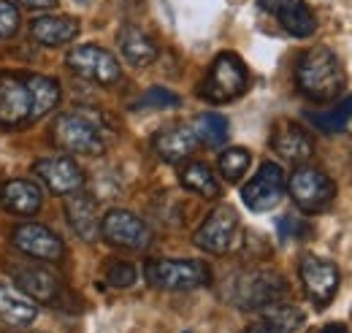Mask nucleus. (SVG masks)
Instances as JSON below:
<instances>
[{"instance_id": "nucleus-1", "label": "nucleus", "mask_w": 352, "mask_h": 333, "mask_svg": "<svg viewBox=\"0 0 352 333\" xmlns=\"http://www.w3.org/2000/svg\"><path fill=\"white\" fill-rule=\"evenodd\" d=\"M296 84L309 100L325 103V100H333L342 95V89L347 84V74L333 49L314 46L301 54V60L296 65Z\"/></svg>"}, {"instance_id": "nucleus-2", "label": "nucleus", "mask_w": 352, "mask_h": 333, "mask_svg": "<svg viewBox=\"0 0 352 333\" xmlns=\"http://www.w3.org/2000/svg\"><path fill=\"white\" fill-rule=\"evenodd\" d=\"M290 292L282 274L271 268H250L233 277L230 282V301L239 309H265L276 301H282Z\"/></svg>"}, {"instance_id": "nucleus-3", "label": "nucleus", "mask_w": 352, "mask_h": 333, "mask_svg": "<svg viewBox=\"0 0 352 333\" xmlns=\"http://www.w3.org/2000/svg\"><path fill=\"white\" fill-rule=\"evenodd\" d=\"M54 144L76 155H100L106 149V133L95 114L68 111L54 120Z\"/></svg>"}, {"instance_id": "nucleus-4", "label": "nucleus", "mask_w": 352, "mask_h": 333, "mask_svg": "<svg viewBox=\"0 0 352 333\" xmlns=\"http://www.w3.org/2000/svg\"><path fill=\"white\" fill-rule=\"evenodd\" d=\"M250 87V71L244 60L233 52H222L214 57L206 79L201 82V98L209 103H230L241 98Z\"/></svg>"}, {"instance_id": "nucleus-5", "label": "nucleus", "mask_w": 352, "mask_h": 333, "mask_svg": "<svg viewBox=\"0 0 352 333\" xmlns=\"http://www.w3.org/2000/svg\"><path fill=\"white\" fill-rule=\"evenodd\" d=\"M144 277L157 290L184 292L206 288L212 282V268L204 260H149Z\"/></svg>"}, {"instance_id": "nucleus-6", "label": "nucleus", "mask_w": 352, "mask_h": 333, "mask_svg": "<svg viewBox=\"0 0 352 333\" xmlns=\"http://www.w3.org/2000/svg\"><path fill=\"white\" fill-rule=\"evenodd\" d=\"M287 190L296 201V206L307 214H320L333 204L336 198V184L333 179L320 171V168L311 166H298L293 171L290 182H287Z\"/></svg>"}, {"instance_id": "nucleus-7", "label": "nucleus", "mask_w": 352, "mask_h": 333, "mask_svg": "<svg viewBox=\"0 0 352 333\" xmlns=\"http://www.w3.org/2000/svg\"><path fill=\"white\" fill-rule=\"evenodd\" d=\"M65 63H68V68L76 76H82L87 82L114 84L120 82V76H122L120 60L109 49H103L98 43H82V46L71 49L68 57H65Z\"/></svg>"}, {"instance_id": "nucleus-8", "label": "nucleus", "mask_w": 352, "mask_h": 333, "mask_svg": "<svg viewBox=\"0 0 352 333\" xmlns=\"http://www.w3.org/2000/svg\"><path fill=\"white\" fill-rule=\"evenodd\" d=\"M239 230H241V225H239L236 208L217 206L201 222L192 241L198 250L209 252V255H225L239 244Z\"/></svg>"}, {"instance_id": "nucleus-9", "label": "nucleus", "mask_w": 352, "mask_h": 333, "mask_svg": "<svg viewBox=\"0 0 352 333\" xmlns=\"http://www.w3.org/2000/svg\"><path fill=\"white\" fill-rule=\"evenodd\" d=\"M100 236L122 250H146L152 244V230L149 225L133 214L128 208H111L103 219H100Z\"/></svg>"}, {"instance_id": "nucleus-10", "label": "nucleus", "mask_w": 352, "mask_h": 333, "mask_svg": "<svg viewBox=\"0 0 352 333\" xmlns=\"http://www.w3.org/2000/svg\"><path fill=\"white\" fill-rule=\"evenodd\" d=\"M285 187H287V179H285V171L279 163H263L261 171L244 184L241 190V201L247 204L250 211H271L282 204L285 198Z\"/></svg>"}, {"instance_id": "nucleus-11", "label": "nucleus", "mask_w": 352, "mask_h": 333, "mask_svg": "<svg viewBox=\"0 0 352 333\" xmlns=\"http://www.w3.org/2000/svg\"><path fill=\"white\" fill-rule=\"evenodd\" d=\"M298 277H301L307 298L317 309H325L333 301V295L339 290V282H342L339 268L331 260H322V257H314V255H307L301 260Z\"/></svg>"}, {"instance_id": "nucleus-12", "label": "nucleus", "mask_w": 352, "mask_h": 333, "mask_svg": "<svg viewBox=\"0 0 352 333\" xmlns=\"http://www.w3.org/2000/svg\"><path fill=\"white\" fill-rule=\"evenodd\" d=\"M14 279H16V288L25 290L36 303H49L54 306L60 301V277L54 271H49L41 260H22V263H11L8 266Z\"/></svg>"}, {"instance_id": "nucleus-13", "label": "nucleus", "mask_w": 352, "mask_h": 333, "mask_svg": "<svg viewBox=\"0 0 352 333\" xmlns=\"http://www.w3.org/2000/svg\"><path fill=\"white\" fill-rule=\"evenodd\" d=\"M33 122V89L28 79L0 76V125L16 127Z\"/></svg>"}, {"instance_id": "nucleus-14", "label": "nucleus", "mask_w": 352, "mask_h": 333, "mask_svg": "<svg viewBox=\"0 0 352 333\" xmlns=\"http://www.w3.org/2000/svg\"><path fill=\"white\" fill-rule=\"evenodd\" d=\"M11 241L14 247L28 255V257H36V260H60L63 257V239L49 230L46 225H38V222H25L19 225L14 233H11Z\"/></svg>"}, {"instance_id": "nucleus-15", "label": "nucleus", "mask_w": 352, "mask_h": 333, "mask_svg": "<svg viewBox=\"0 0 352 333\" xmlns=\"http://www.w3.org/2000/svg\"><path fill=\"white\" fill-rule=\"evenodd\" d=\"M258 6L268 11L293 39H309L317 30V17L307 0H258Z\"/></svg>"}, {"instance_id": "nucleus-16", "label": "nucleus", "mask_w": 352, "mask_h": 333, "mask_svg": "<svg viewBox=\"0 0 352 333\" xmlns=\"http://www.w3.org/2000/svg\"><path fill=\"white\" fill-rule=\"evenodd\" d=\"M33 173L44 182L54 195H71L85 187V173L71 158H44L33 166Z\"/></svg>"}, {"instance_id": "nucleus-17", "label": "nucleus", "mask_w": 352, "mask_h": 333, "mask_svg": "<svg viewBox=\"0 0 352 333\" xmlns=\"http://www.w3.org/2000/svg\"><path fill=\"white\" fill-rule=\"evenodd\" d=\"M65 214H68V225L71 230L85 239V241H95L100 236V217H98V201L85 193L76 190L71 195H65Z\"/></svg>"}, {"instance_id": "nucleus-18", "label": "nucleus", "mask_w": 352, "mask_h": 333, "mask_svg": "<svg viewBox=\"0 0 352 333\" xmlns=\"http://www.w3.org/2000/svg\"><path fill=\"white\" fill-rule=\"evenodd\" d=\"M44 204V193L30 179H11L0 184V206L14 217H33Z\"/></svg>"}, {"instance_id": "nucleus-19", "label": "nucleus", "mask_w": 352, "mask_h": 333, "mask_svg": "<svg viewBox=\"0 0 352 333\" xmlns=\"http://www.w3.org/2000/svg\"><path fill=\"white\" fill-rule=\"evenodd\" d=\"M198 147V138L190 125H168L160 127L152 138V149L157 152L160 160L166 163H182L187 160Z\"/></svg>"}, {"instance_id": "nucleus-20", "label": "nucleus", "mask_w": 352, "mask_h": 333, "mask_svg": "<svg viewBox=\"0 0 352 333\" xmlns=\"http://www.w3.org/2000/svg\"><path fill=\"white\" fill-rule=\"evenodd\" d=\"M271 149L290 163H307L314 155V138L296 122H282L271 136Z\"/></svg>"}, {"instance_id": "nucleus-21", "label": "nucleus", "mask_w": 352, "mask_h": 333, "mask_svg": "<svg viewBox=\"0 0 352 333\" xmlns=\"http://www.w3.org/2000/svg\"><path fill=\"white\" fill-rule=\"evenodd\" d=\"M36 317H38V306L28 292L19 290L16 285L0 282V323L11 328H28Z\"/></svg>"}, {"instance_id": "nucleus-22", "label": "nucleus", "mask_w": 352, "mask_h": 333, "mask_svg": "<svg viewBox=\"0 0 352 333\" xmlns=\"http://www.w3.org/2000/svg\"><path fill=\"white\" fill-rule=\"evenodd\" d=\"M30 36L44 46H63L79 36V22L71 17H36L30 22Z\"/></svg>"}, {"instance_id": "nucleus-23", "label": "nucleus", "mask_w": 352, "mask_h": 333, "mask_svg": "<svg viewBox=\"0 0 352 333\" xmlns=\"http://www.w3.org/2000/svg\"><path fill=\"white\" fill-rule=\"evenodd\" d=\"M120 52L131 65H149L157 57V43L149 33H144L135 25H122L120 30Z\"/></svg>"}, {"instance_id": "nucleus-24", "label": "nucleus", "mask_w": 352, "mask_h": 333, "mask_svg": "<svg viewBox=\"0 0 352 333\" xmlns=\"http://www.w3.org/2000/svg\"><path fill=\"white\" fill-rule=\"evenodd\" d=\"M179 182H182L184 190H190V193H195V195H201V198H220V193H222L220 182H217V176L212 173V168L206 166V163H198V160L182 166Z\"/></svg>"}, {"instance_id": "nucleus-25", "label": "nucleus", "mask_w": 352, "mask_h": 333, "mask_svg": "<svg viewBox=\"0 0 352 333\" xmlns=\"http://www.w3.org/2000/svg\"><path fill=\"white\" fill-rule=\"evenodd\" d=\"M261 314H263V325L271 333H296L307 323V314L298 306L282 303V301H276V303L261 309Z\"/></svg>"}, {"instance_id": "nucleus-26", "label": "nucleus", "mask_w": 352, "mask_h": 333, "mask_svg": "<svg viewBox=\"0 0 352 333\" xmlns=\"http://www.w3.org/2000/svg\"><path fill=\"white\" fill-rule=\"evenodd\" d=\"M192 133H195V138H198V144H204V147H222L225 141H228V120L217 114V111H204V114H198L192 122Z\"/></svg>"}, {"instance_id": "nucleus-27", "label": "nucleus", "mask_w": 352, "mask_h": 333, "mask_svg": "<svg viewBox=\"0 0 352 333\" xmlns=\"http://www.w3.org/2000/svg\"><path fill=\"white\" fill-rule=\"evenodd\" d=\"M30 89H33V122L44 120L52 114L60 103V84L49 76H28Z\"/></svg>"}, {"instance_id": "nucleus-28", "label": "nucleus", "mask_w": 352, "mask_h": 333, "mask_svg": "<svg viewBox=\"0 0 352 333\" xmlns=\"http://www.w3.org/2000/svg\"><path fill=\"white\" fill-rule=\"evenodd\" d=\"M250 163H252V155H250V149H244V147H230V149H225L220 155V160H217L225 182H239V179L250 171Z\"/></svg>"}, {"instance_id": "nucleus-29", "label": "nucleus", "mask_w": 352, "mask_h": 333, "mask_svg": "<svg viewBox=\"0 0 352 333\" xmlns=\"http://www.w3.org/2000/svg\"><path fill=\"white\" fill-rule=\"evenodd\" d=\"M352 120V95L344 98V103H339L336 109L331 111H322V114H309V122L314 127H320L322 133H339L344 130L347 122Z\"/></svg>"}, {"instance_id": "nucleus-30", "label": "nucleus", "mask_w": 352, "mask_h": 333, "mask_svg": "<svg viewBox=\"0 0 352 333\" xmlns=\"http://www.w3.org/2000/svg\"><path fill=\"white\" fill-rule=\"evenodd\" d=\"M276 230H279V239H285V241H304V239L311 236V225L304 217H296V214L279 217Z\"/></svg>"}, {"instance_id": "nucleus-31", "label": "nucleus", "mask_w": 352, "mask_h": 333, "mask_svg": "<svg viewBox=\"0 0 352 333\" xmlns=\"http://www.w3.org/2000/svg\"><path fill=\"white\" fill-rule=\"evenodd\" d=\"M176 106H179V95L166 87H152L135 100V109H176Z\"/></svg>"}, {"instance_id": "nucleus-32", "label": "nucleus", "mask_w": 352, "mask_h": 333, "mask_svg": "<svg viewBox=\"0 0 352 333\" xmlns=\"http://www.w3.org/2000/svg\"><path fill=\"white\" fill-rule=\"evenodd\" d=\"M106 282L111 288H131L133 282H135V268H133L131 263H125V260H114L106 268Z\"/></svg>"}, {"instance_id": "nucleus-33", "label": "nucleus", "mask_w": 352, "mask_h": 333, "mask_svg": "<svg viewBox=\"0 0 352 333\" xmlns=\"http://www.w3.org/2000/svg\"><path fill=\"white\" fill-rule=\"evenodd\" d=\"M19 8L11 3V0H0V41L11 39L16 30H19Z\"/></svg>"}, {"instance_id": "nucleus-34", "label": "nucleus", "mask_w": 352, "mask_h": 333, "mask_svg": "<svg viewBox=\"0 0 352 333\" xmlns=\"http://www.w3.org/2000/svg\"><path fill=\"white\" fill-rule=\"evenodd\" d=\"M22 6H28V8H36V11H44V8H52L57 0H19Z\"/></svg>"}, {"instance_id": "nucleus-35", "label": "nucleus", "mask_w": 352, "mask_h": 333, "mask_svg": "<svg viewBox=\"0 0 352 333\" xmlns=\"http://www.w3.org/2000/svg\"><path fill=\"white\" fill-rule=\"evenodd\" d=\"M320 333H347V328H344L342 323H331V325H325Z\"/></svg>"}, {"instance_id": "nucleus-36", "label": "nucleus", "mask_w": 352, "mask_h": 333, "mask_svg": "<svg viewBox=\"0 0 352 333\" xmlns=\"http://www.w3.org/2000/svg\"><path fill=\"white\" fill-rule=\"evenodd\" d=\"M247 333H271V331H268L265 325H252V328H250Z\"/></svg>"}]
</instances>
